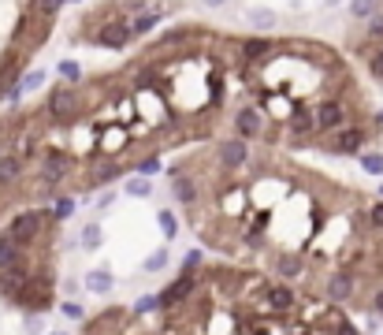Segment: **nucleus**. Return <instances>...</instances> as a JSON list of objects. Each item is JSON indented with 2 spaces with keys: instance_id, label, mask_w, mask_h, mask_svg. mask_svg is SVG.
I'll list each match as a JSON object with an SVG mask.
<instances>
[{
  "instance_id": "nucleus-1",
  "label": "nucleus",
  "mask_w": 383,
  "mask_h": 335,
  "mask_svg": "<svg viewBox=\"0 0 383 335\" xmlns=\"http://www.w3.org/2000/svg\"><path fill=\"white\" fill-rule=\"evenodd\" d=\"M41 112L49 116L52 123H75L78 120V112H82V97H78V89L75 86H67V83H60V86H52L49 94H45V105H41Z\"/></svg>"
},
{
  "instance_id": "nucleus-2",
  "label": "nucleus",
  "mask_w": 383,
  "mask_h": 335,
  "mask_svg": "<svg viewBox=\"0 0 383 335\" xmlns=\"http://www.w3.org/2000/svg\"><path fill=\"white\" fill-rule=\"evenodd\" d=\"M309 116H313V134H331L350 123V112H346V105L339 97H320V101L309 108Z\"/></svg>"
},
{
  "instance_id": "nucleus-3",
  "label": "nucleus",
  "mask_w": 383,
  "mask_h": 335,
  "mask_svg": "<svg viewBox=\"0 0 383 335\" xmlns=\"http://www.w3.org/2000/svg\"><path fill=\"white\" fill-rule=\"evenodd\" d=\"M86 41H94V45H101V49H127L134 38H131V30H127V19H120V15H112V19H101V23H94L89 26V38Z\"/></svg>"
},
{
  "instance_id": "nucleus-4",
  "label": "nucleus",
  "mask_w": 383,
  "mask_h": 335,
  "mask_svg": "<svg viewBox=\"0 0 383 335\" xmlns=\"http://www.w3.org/2000/svg\"><path fill=\"white\" fill-rule=\"evenodd\" d=\"M197 287H201V276H197V272H186V268H182V272H179V276L171 279V283L157 294L160 310H164V313H168V310H179L182 302H190V298L197 294Z\"/></svg>"
},
{
  "instance_id": "nucleus-5",
  "label": "nucleus",
  "mask_w": 383,
  "mask_h": 335,
  "mask_svg": "<svg viewBox=\"0 0 383 335\" xmlns=\"http://www.w3.org/2000/svg\"><path fill=\"white\" fill-rule=\"evenodd\" d=\"M364 142H369V127L346 123V127H339V131H331V138H327V149H331L335 157H353V153L364 149Z\"/></svg>"
},
{
  "instance_id": "nucleus-6",
  "label": "nucleus",
  "mask_w": 383,
  "mask_h": 335,
  "mask_svg": "<svg viewBox=\"0 0 383 335\" xmlns=\"http://www.w3.org/2000/svg\"><path fill=\"white\" fill-rule=\"evenodd\" d=\"M257 287H261V305H264V310H268V313H276V316H287L290 310H294L298 294L290 291V287L283 283V279H279V283H257Z\"/></svg>"
},
{
  "instance_id": "nucleus-7",
  "label": "nucleus",
  "mask_w": 383,
  "mask_h": 335,
  "mask_svg": "<svg viewBox=\"0 0 383 335\" xmlns=\"http://www.w3.org/2000/svg\"><path fill=\"white\" fill-rule=\"evenodd\" d=\"M272 272H276L283 283H287V279H302L309 272V257L302 250H276L272 253Z\"/></svg>"
},
{
  "instance_id": "nucleus-8",
  "label": "nucleus",
  "mask_w": 383,
  "mask_h": 335,
  "mask_svg": "<svg viewBox=\"0 0 383 335\" xmlns=\"http://www.w3.org/2000/svg\"><path fill=\"white\" fill-rule=\"evenodd\" d=\"M216 160H220L223 171H239L250 164V142L239 138V134H231V138H223L220 146H216Z\"/></svg>"
},
{
  "instance_id": "nucleus-9",
  "label": "nucleus",
  "mask_w": 383,
  "mask_h": 335,
  "mask_svg": "<svg viewBox=\"0 0 383 335\" xmlns=\"http://www.w3.org/2000/svg\"><path fill=\"white\" fill-rule=\"evenodd\" d=\"M264 127H268V116H264L257 105H242L239 112H234V134H239V138H245V142L261 138Z\"/></svg>"
},
{
  "instance_id": "nucleus-10",
  "label": "nucleus",
  "mask_w": 383,
  "mask_h": 335,
  "mask_svg": "<svg viewBox=\"0 0 383 335\" xmlns=\"http://www.w3.org/2000/svg\"><path fill=\"white\" fill-rule=\"evenodd\" d=\"M324 291H327V298H331V305H346L353 294H358V276H353V268L331 272L324 279Z\"/></svg>"
},
{
  "instance_id": "nucleus-11",
  "label": "nucleus",
  "mask_w": 383,
  "mask_h": 335,
  "mask_svg": "<svg viewBox=\"0 0 383 335\" xmlns=\"http://www.w3.org/2000/svg\"><path fill=\"white\" fill-rule=\"evenodd\" d=\"M120 175H127V164H120V160L112 157H94V168H89V179H86V190H97L105 183H116Z\"/></svg>"
},
{
  "instance_id": "nucleus-12",
  "label": "nucleus",
  "mask_w": 383,
  "mask_h": 335,
  "mask_svg": "<svg viewBox=\"0 0 383 335\" xmlns=\"http://www.w3.org/2000/svg\"><path fill=\"white\" fill-rule=\"evenodd\" d=\"M82 287H86L89 294H97V298H108L112 294V287H116V276H112V268H89L86 279H82Z\"/></svg>"
},
{
  "instance_id": "nucleus-13",
  "label": "nucleus",
  "mask_w": 383,
  "mask_h": 335,
  "mask_svg": "<svg viewBox=\"0 0 383 335\" xmlns=\"http://www.w3.org/2000/svg\"><path fill=\"white\" fill-rule=\"evenodd\" d=\"M272 49H276V41L264 38V34H257V38H245L242 41V60L245 63H261L264 56H272Z\"/></svg>"
},
{
  "instance_id": "nucleus-14",
  "label": "nucleus",
  "mask_w": 383,
  "mask_h": 335,
  "mask_svg": "<svg viewBox=\"0 0 383 335\" xmlns=\"http://www.w3.org/2000/svg\"><path fill=\"white\" fill-rule=\"evenodd\" d=\"M78 246L86 250V253H97L105 246V228L97 220H89V224H82L78 228Z\"/></svg>"
},
{
  "instance_id": "nucleus-15",
  "label": "nucleus",
  "mask_w": 383,
  "mask_h": 335,
  "mask_svg": "<svg viewBox=\"0 0 383 335\" xmlns=\"http://www.w3.org/2000/svg\"><path fill=\"white\" fill-rule=\"evenodd\" d=\"M245 19H250V26H257L261 34H268V30H276V26H279V15L272 12V8H264V4L250 8V12H245Z\"/></svg>"
},
{
  "instance_id": "nucleus-16",
  "label": "nucleus",
  "mask_w": 383,
  "mask_h": 335,
  "mask_svg": "<svg viewBox=\"0 0 383 335\" xmlns=\"http://www.w3.org/2000/svg\"><path fill=\"white\" fill-rule=\"evenodd\" d=\"M123 194L127 197H138V202H145V197L157 194V186H153V179H142V175H127L123 183Z\"/></svg>"
},
{
  "instance_id": "nucleus-17",
  "label": "nucleus",
  "mask_w": 383,
  "mask_h": 335,
  "mask_svg": "<svg viewBox=\"0 0 383 335\" xmlns=\"http://www.w3.org/2000/svg\"><path fill=\"white\" fill-rule=\"evenodd\" d=\"M157 228L164 235V242H175V235H179V213L164 205V209L157 213Z\"/></svg>"
},
{
  "instance_id": "nucleus-18",
  "label": "nucleus",
  "mask_w": 383,
  "mask_h": 335,
  "mask_svg": "<svg viewBox=\"0 0 383 335\" xmlns=\"http://www.w3.org/2000/svg\"><path fill=\"white\" fill-rule=\"evenodd\" d=\"M358 164H361L364 175L383 179V153H380V149H361V153H358Z\"/></svg>"
},
{
  "instance_id": "nucleus-19",
  "label": "nucleus",
  "mask_w": 383,
  "mask_h": 335,
  "mask_svg": "<svg viewBox=\"0 0 383 335\" xmlns=\"http://www.w3.org/2000/svg\"><path fill=\"white\" fill-rule=\"evenodd\" d=\"M45 83H49V71L34 67V71H26V75H19V83H15V86H19V94L26 97V94H34V89H41Z\"/></svg>"
},
{
  "instance_id": "nucleus-20",
  "label": "nucleus",
  "mask_w": 383,
  "mask_h": 335,
  "mask_svg": "<svg viewBox=\"0 0 383 335\" xmlns=\"http://www.w3.org/2000/svg\"><path fill=\"white\" fill-rule=\"evenodd\" d=\"M171 265V250L168 246H157V250H153L149 253V257H145V272H149V276H157V272H164V268H168Z\"/></svg>"
},
{
  "instance_id": "nucleus-21",
  "label": "nucleus",
  "mask_w": 383,
  "mask_h": 335,
  "mask_svg": "<svg viewBox=\"0 0 383 335\" xmlns=\"http://www.w3.org/2000/svg\"><path fill=\"white\" fill-rule=\"evenodd\" d=\"M56 71H60V78H63V83H67V86H78L82 83V78H86V71H82V63L78 60H60L56 63Z\"/></svg>"
},
{
  "instance_id": "nucleus-22",
  "label": "nucleus",
  "mask_w": 383,
  "mask_h": 335,
  "mask_svg": "<svg viewBox=\"0 0 383 335\" xmlns=\"http://www.w3.org/2000/svg\"><path fill=\"white\" fill-rule=\"evenodd\" d=\"M364 67H369V75L376 78V83H383V41L364 52Z\"/></svg>"
},
{
  "instance_id": "nucleus-23",
  "label": "nucleus",
  "mask_w": 383,
  "mask_h": 335,
  "mask_svg": "<svg viewBox=\"0 0 383 335\" xmlns=\"http://www.w3.org/2000/svg\"><path fill=\"white\" fill-rule=\"evenodd\" d=\"M63 4H82V0H34V15L49 23V19H52V15L60 12Z\"/></svg>"
},
{
  "instance_id": "nucleus-24",
  "label": "nucleus",
  "mask_w": 383,
  "mask_h": 335,
  "mask_svg": "<svg viewBox=\"0 0 383 335\" xmlns=\"http://www.w3.org/2000/svg\"><path fill=\"white\" fill-rule=\"evenodd\" d=\"M376 12H380V0H350V15L358 23H369Z\"/></svg>"
},
{
  "instance_id": "nucleus-25",
  "label": "nucleus",
  "mask_w": 383,
  "mask_h": 335,
  "mask_svg": "<svg viewBox=\"0 0 383 335\" xmlns=\"http://www.w3.org/2000/svg\"><path fill=\"white\" fill-rule=\"evenodd\" d=\"M134 175H142V179H153V175H157V171H160V157H157V153H149V157H142V160H134Z\"/></svg>"
},
{
  "instance_id": "nucleus-26",
  "label": "nucleus",
  "mask_w": 383,
  "mask_h": 335,
  "mask_svg": "<svg viewBox=\"0 0 383 335\" xmlns=\"http://www.w3.org/2000/svg\"><path fill=\"white\" fill-rule=\"evenodd\" d=\"M160 310V302H157V294H142L138 302L131 305V316H149V313H157Z\"/></svg>"
},
{
  "instance_id": "nucleus-27",
  "label": "nucleus",
  "mask_w": 383,
  "mask_h": 335,
  "mask_svg": "<svg viewBox=\"0 0 383 335\" xmlns=\"http://www.w3.org/2000/svg\"><path fill=\"white\" fill-rule=\"evenodd\" d=\"M49 213H52V220H67L71 213H75V202H71V197H52V205H49Z\"/></svg>"
},
{
  "instance_id": "nucleus-28",
  "label": "nucleus",
  "mask_w": 383,
  "mask_h": 335,
  "mask_svg": "<svg viewBox=\"0 0 383 335\" xmlns=\"http://www.w3.org/2000/svg\"><path fill=\"white\" fill-rule=\"evenodd\" d=\"M60 313L67 316V321H86V305H82L78 298H63V302H60Z\"/></svg>"
},
{
  "instance_id": "nucleus-29",
  "label": "nucleus",
  "mask_w": 383,
  "mask_h": 335,
  "mask_svg": "<svg viewBox=\"0 0 383 335\" xmlns=\"http://www.w3.org/2000/svg\"><path fill=\"white\" fill-rule=\"evenodd\" d=\"M364 310L376 313V316H383V283H376L369 294H364Z\"/></svg>"
},
{
  "instance_id": "nucleus-30",
  "label": "nucleus",
  "mask_w": 383,
  "mask_h": 335,
  "mask_svg": "<svg viewBox=\"0 0 383 335\" xmlns=\"http://www.w3.org/2000/svg\"><path fill=\"white\" fill-rule=\"evenodd\" d=\"M364 216H369V228L372 231H383V197H380V202H372Z\"/></svg>"
},
{
  "instance_id": "nucleus-31",
  "label": "nucleus",
  "mask_w": 383,
  "mask_h": 335,
  "mask_svg": "<svg viewBox=\"0 0 383 335\" xmlns=\"http://www.w3.org/2000/svg\"><path fill=\"white\" fill-rule=\"evenodd\" d=\"M23 324H26V332H30V335H45V332H49V328H45V316L41 313H26Z\"/></svg>"
},
{
  "instance_id": "nucleus-32",
  "label": "nucleus",
  "mask_w": 383,
  "mask_h": 335,
  "mask_svg": "<svg viewBox=\"0 0 383 335\" xmlns=\"http://www.w3.org/2000/svg\"><path fill=\"white\" fill-rule=\"evenodd\" d=\"M182 268H186V272L201 268V250H190V253H186V261H182Z\"/></svg>"
},
{
  "instance_id": "nucleus-33",
  "label": "nucleus",
  "mask_w": 383,
  "mask_h": 335,
  "mask_svg": "<svg viewBox=\"0 0 383 335\" xmlns=\"http://www.w3.org/2000/svg\"><path fill=\"white\" fill-rule=\"evenodd\" d=\"M116 205V194L108 190V194H97V209H112Z\"/></svg>"
},
{
  "instance_id": "nucleus-34",
  "label": "nucleus",
  "mask_w": 383,
  "mask_h": 335,
  "mask_svg": "<svg viewBox=\"0 0 383 335\" xmlns=\"http://www.w3.org/2000/svg\"><path fill=\"white\" fill-rule=\"evenodd\" d=\"M63 294H67V298H78V279H63Z\"/></svg>"
},
{
  "instance_id": "nucleus-35",
  "label": "nucleus",
  "mask_w": 383,
  "mask_h": 335,
  "mask_svg": "<svg viewBox=\"0 0 383 335\" xmlns=\"http://www.w3.org/2000/svg\"><path fill=\"white\" fill-rule=\"evenodd\" d=\"M201 4H205V8H223L227 0H201Z\"/></svg>"
},
{
  "instance_id": "nucleus-36",
  "label": "nucleus",
  "mask_w": 383,
  "mask_h": 335,
  "mask_svg": "<svg viewBox=\"0 0 383 335\" xmlns=\"http://www.w3.org/2000/svg\"><path fill=\"white\" fill-rule=\"evenodd\" d=\"M45 335H71V332H63V328H56V332H45Z\"/></svg>"
},
{
  "instance_id": "nucleus-37",
  "label": "nucleus",
  "mask_w": 383,
  "mask_h": 335,
  "mask_svg": "<svg viewBox=\"0 0 383 335\" xmlns=\"http://www.w3.org/2000/svg\"><path fill=\"white\" fill-rule=\"evenodd\" d=\"M376 190H380V197H383V179H380V186H376Z\"/></svg>"
},
{
  "instance_id": "nucleus-38",
  "label": "nucleus",
  "mask_w": 383,
  "mask_h": 335,
  "mask_svg": "<svg viewBox=\"0 0 383 335\" xmlns=\"http://www.w3.org/2000/svg\"><path fill=\"white\" fill-rule=\"evenodd\" d=\"M376 123H383V112H380V116H376Z\"/></svg>"
},
{
  "instance_id": "nucleus-39",
  "label": "nucleus",
  "mask_w": 383,
  "mask_h": 335,
  "mask_svg": "<svg viewBox=\"0 0 383 335\" xmlns=\"http://www.w3.org/2000/svg\"><path fill=\"white\" fill-rule=\"evenodd\" d=\"M327 4H331V8H335V4H339V0H327Z\"/></svg>"
}]
</instances>
